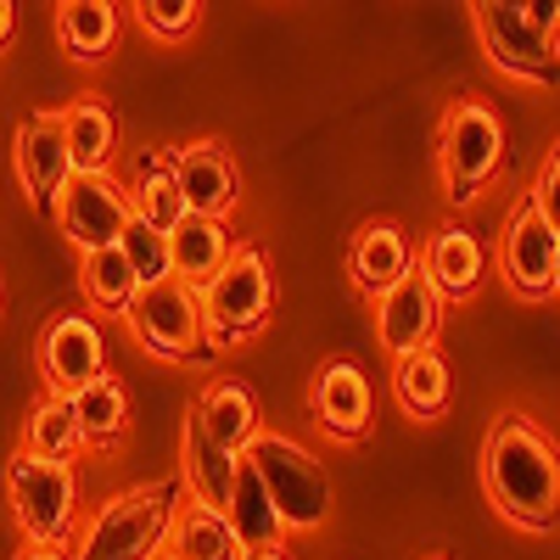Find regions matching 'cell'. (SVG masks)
<instances>
[{
  "instance_id": "10",
  "label": "cell",
  "mask_w": 560,
  "mask_h": 560,
  "mask_svg": "<svg viewBox=\"0 0 560 560\" xmlns=\"http://www.w3.org/2000/svg\"><path fill=\"white\" fill-rule=\"evenodd\" d=\"M129 219H135V202H129V185L118 174H73V185L57 202V230L79 253L118 247Z\"/></svg>"
},
{
  "instance_id": "25",
  "label": "cell",
  "mask_w": 560,
  "mask_h": 560,
  "mask_svg": "<svg viewBox=\"0 0 560 560\" xmlns=\"http://www.w3.org/2000/svg\"><path fill=\"white\" fill-rule=\"evenodd\" d=\"M57 39L73 62H102L118 39V7L113 0H68L57 7Z\"/></svg>"
},
{
  "instance_id": "24",
  "label": "cell",
  "mask_w": 560,
  "mask_h": 560,
  "mask_svg": "<svg viewBox=\"0 0 560 560\" xmlns=\"http://www.w3.org/2000/svg\"><path fill=\"white\" fill-rule=\"evenodd\" d=\"M129 202H135V219H147V224H158V230H174V224L185 219V197H179L168 147H147V152L135 158Z\"/></svg>"
},
{
  "instance_id": "29",
  "label": "cell",
  "mask_w": 560,
  "mask_h": 560,
  "mask_svg": "<svg viewBox=\"0 0 560 560\" xmlns=\"http://www.w3.org/2000/svg\"><path fill=\"white\" fill-rule=\"evenodd\" d=\"M79 448H84V432H79V415H73V404L45 393V398L28 409V427H23V454H34V459H73Z\"/></svg>"
},
{
  "instance_id": "31",
  "label": "cell",
  "mask_w": 560,
  "mask_h": 560,
  "mask_svg": "<svg viewBox=\"0 0 560 560\" xmlns=\"http://www.w3.org/2000/svg\"><path fill=\"white\" fill-rule=\"evenodd\" d=\"M135 18H140V28L158 34V39H185V34H197L202 7H197V0H140Z\"/></svg>"
},
{
  "instance_id": "22",
  "label": "cell",
  "mask_w": 560,
  "mask_h": 560,
  "mask_svg": "<svg viewBox=\"0 0 560 560\" xmlns=\"http://www.w3.org/2000/svg\"><path fill=\"white\" fill-rule=\"evenodd\" d=\"M242 555L247 549L236 544V527H230L219 510H208L197 499H179L163 560H242Z\"/></svg>"
},
{
  "instance_id": "17",
  "label": "cell",
  "mask_w": 560,
  "mask_h": 560,
  "mask_svg": "<svg viewBox=\"0 0 560 560\" xmlns=\"http://www.w3.org/2000/svg\"><path fill=\"white\" fill-rule=\"evenodd\" d=\"M420 275L438 287L443 303H465V298H477V287L488 280V247L477 230H465V224H443L432 230V242L427 253H420Z\"/></svg>"
},
{
  "instance_id": "13",
  "label": "cell",
  "mask_w": 560,
  "mask_h": 560,
  "mask_svg": "<svg viewBox=\"0 0 560 560\" xmlns=\"http://www.w3.org/2000/svg\"><path fill=\"white\" fill-rule=\"evenodd\" d=\"M438 325H443V298L427 275H420V264L398 280V287L387 298H376V342L398 359L409 353H427L438 342Z\"/></svg>"
},
{
  "instance_id": "15",
  "label": "cell",
  "mask_w": 560,
  "mask_h": 560,
  "mask_svg": "<svg viewBox=\"0 0 560 560\" xmlns=\"http://www.w3.org/2000/svg\"><path fill=\"white\" fill-rule=\"evenodd\" d=\"M555 258H560V242L555 230L533 213V202H522L504 224V247H499V269L510 280L516 298H555Z\"/></svg>"
},
{
  "instance_id": "21",
  "label": "cell",
  "mask_w": 560,
  "mask_h": 560,
  "mask_svg": "<svg viewBox=\"0 0 560 560\" xmlns=\"http://www.w3.org/2000/svg\"><path fill=\"white\" fill-rule=\"evenodd\" d=\"M62 140L73 152L79 174H113V152H118V118L102 96H79L62 107Z\"/></svg>"
},
{
  "instance_id": "7",
  "label": "cell",
  "mask_w": 560,
  "mask_h": 560,
  "mask_svg": "<svg viewBox=\"0 0 560 560\" xmlns=\"http://www.w3.org/2000/svg\"><path fill=\"white\" fill-rule=\"evenodd\" d=\"M129 331L135 342L158 359H202L208 348V319H202V292H191L185 280H158L140 287L129 303Z\"/></svg>"
},
{
  "instance_id": "6",
  "label": "cell",
  "mask_w": 560,
  "mask_h": 560,
  "mask_svg": "<svg viewBox=\"0 0 560 560\" xmlns=\"http://www.w3.org/2000/svg\"><path fill=\"white\" fill-rule=\"evenodd\" d=\"M275 308V275L258 247H236L230 264L202 287V319H208V348H242L253 342Z\"/></svg>"
},
{
  "instance_id": "32",
  "label": "cell",
  "mask_w": 560,
  "mask_h": 560,
  "mask_svg": "<svg viewBox=\"0 0 560 560\" xmlns=\"http://www.w3.org/2000/svg\"><path fill=\"white\" fill-rule=\"evenodd\" d=\"M527 202H533V213L555 230V242H560V147H555V152H549V163L538 168L533 197H527Z\"/></svg>"
},
{
  "instance_id": "35",
  "label": "cell",
  "mask_w": 560,
  "mask_h": 560,
  "mask_svg": "<svg viewBox=\"0 0 560 560\" xmlns=\"http://www.w3.org/2000/svg\"><path fill=\"white\" fill-rule=\"evenodd\" d=\"M18 560H73V555L68 549H23Z\"/></svg>"
},
{
  "instance_id": "5",
  "label": "cell",
  "mask_w": 560,
  "mask_h": 560,
  "mask_svg": "<svg viewBox=\"0 0 560 560\" xmlns=\"http://www.w3.org/2000/svg\"><path fill=\"white\" fill-rule=\"evenodd\" d=\"M242 459L258 471V482H264V493H269L287 533H319L325 527V516H331V477H325V465L303 443L264 432Z\"/></svg>"
},
{
  "instance_id": "9",
  "label": "cell",
  "mask_w": 560,
  "mask_h": 560,
  "mask_svg": "<svg viewBox=\"0 0 560 560\" xmlns=\"http://www.w3.org/2000/svg\"><path fill=\"white\" fill-rule=\"evenodd\" d=\"M34 359H39L45 393H51V398H73L90 382L107 376V337H102V325L90 314H51V319H45V331H39Z\"/></svg>"
},
{
  "instance_id": "11",
  "label": "cell",
  "mask_w": 560,
  "mask_h": 560,
  "mask_svg": "<svg viewBox=\"0 0 560 560\" xmlns=\"http://www.w3.org/2000/svg\"><path fill=\"white\" fill-rule=\"evenodd\" d=\"M12 163H18V179H23L28 202L45 219H57V202H62V191H68L73 174H79L68 140H62V113H28L23 129H18Z\"/></svg>"
},
{
  "instance_id": "20",
  "label": "cell",
  "mask_w": 560,
  "mask_h": 560,
  "mask_svg": "<svg viewBox=\"0 0 560 560\" xmlns=\"http://www.w3.org/2000/svg\"><path fill=\"white\" fill-rule=\"evenodd\" d=\"M179 482H185V499L219 510V516L230 504V488H236V459H230L191 415H185V432H179Z\"/></svg>"
},
{
  "instance_id": "23",
  "label": "cell",
  "mask_w": 560,
  "mask_h": 560,
  "mask_svg": "<svg viewBox=\"0 0 560 560\" xmlns=\"http://www.w3.org/2000/svg\"><path fill=\"white\" fill-rule=\"evenodd\" d=\"M224 522L236 527V544L253 555V549H287V527H280L275 504L258 482V471L247 459H236V488H230V504H224Z\"/></svg>"
},
{
  "instance_id": "2",
  "label": "cell",
  "mask_w": 560,
  "mask_h": 560,
  "mask_svg": "<svg viewBox=\"0 0 560 560\" xmlns=\"http://www.w3.org/2000/svg\"><path fill=\"white\" fill-rule=\"evenodd\" d=\"M185 482H140L96 504L73 533V560H163Z\"/></svg>"
},
{
  "instance_id": "8",
  "label": "cell",
  "mask_w": 560,
  "mask_h": 560,
  "mask_svg": "<svg viewBox=\"0 0 560 560\" xmlns=\"http://www.w3.org/2000/svg\"><path fill=\"white\" fill-rule=\"evenodd\" d=\"M477 12V34H482V51L499 73L510 79H527V84H555L560 79V39H549L544 28L527 23L522 0H482Z\"/></svg>"
},
{
  "instance_id": "26",
  "label": "cell",
  "mask_w": 560,
  "mask_h": 560,
  "mask_svg": "<svg viewBox=\"0 0 560 560\" xmlns=\"http://www.w3.org/2000/svg\"><path fill=\"white\" fill-rule=\"evenodd\" d=\"M393 393H398V404H404L409 420H432V415H443V409H448V393H454L448 364H443L432 348L398 359V364H393Z\"/></svg>"
},
{
  "instance_id": "4",
  "label": "cell",
  "mask_w": 560,
  "mask_h": 560,
  "mask_svg": "<svg viewBox=\"0 0 560 560\" xmlns=\"http://www.w3.org/2000/svg\"><path fill=\"white\" fill-rule=\"evenodd\" d=\"M504 163V118L477 102V96H454L438 129V168H443V197L454 208L477 202L488 191V179Z\"/></svg>"
},
{
  "instance_id": "14",
  "label": "cell",
  "mask_w": 560,
  "mask_h": 560,
  "mask_svg": "<svg viewBox=\"0 0 560 560\" xmlns=\"http://www.w3.org/2000/svg\"><path fill=\"white\" fill-rule=\"evenodd\" d=\"M174 179H179V197L185 213H202V219H230L242 202V168L230 158L224 140H191V147H168Z\"/></svg>"
},
{
  "instance_id": "16",
  "label": "cell",
  "mask_w": 560,
  "mask_h": 560,
  "mask_svg": "<svg viewBox=\"0 0 560 560\" xmlns=\"http://www.w3.org/2000/svg\"><path fill=\"white\" fill-rule=\"evenodd\" d=\"M415 264L420 258L404 236V224H393V219H364L353 230V242H348V275H353V287L364 298H387Z\"/></svg>"
},
{
  "instance_id": "34",
  "label": "cell",
  "mask_w": 560,
  "mask_h": 560,
  "mask_svg": "<svg viewBox=\"0 0 560 560\" xmlns=\"http://www.w3.org/2000/svg\"><path fill=\"white\" fill-rule=\"evenodd\" d=\"M12 28H18V7H12V0H0V45L12 39Z\"/></svg>"
},
{
  "instance_id": "27",
  "label": "cell",
  "mask_w": 560,
  "mask_h": 560,
  "mask_svg": "<svg viewBox=\"0 0 560 560\" xmlns=\"http://www.w3.org/2000/svg\"><path fill=\"white\" fill-rule=\"evenodd\" d=\"M73 415H79V432H84V448H113L124 432H129V393L118 376H102L90 382L84 393L68 398Z\"/></svg>"
},
{
  "instance_id": "1",
  "label": "cell",
  "mask_w": 560,
  "mask_h": 560,
  "mask_svg": "<svg viewBox=\"0 0 560 560\" xmlns=\"http://www.w3.org/2000/svg\"><path fill=\"white\" fill-rule=\"evenodd\" d=\"M482 482L504 522L549 533L560 522V443L527 415H499L482 438Z\"/></svg>"
},
{
  "instance_id": "3",
  "label": "cell",
  "mask_w": 560,
  "mask_h": 560,
  "mask_svg": "<svg viewBox=\"0 0 560 560\" xmlns=\"http://www.w3.org/2000/svg\"><path fill=\"white\" fill-rule=\"evenodd\" d=\"M7 499L28 538V549H62L79 533V471L73 459H34L12 454L7 465Z\"/></svg>"
},
{
  "instance_id": "18",
  "label": "cell",
  "mask_w": 560,
  "mask_h": 560,
  "mask_svg": "<svg viewBox=\"0 0 560 560\" xmlns=\"http://www.w3.org/2000/svg\"><path fill=\"white\" fill-rule=\"evenodd\" d=\"M191 420H197V427H202L230 459H242V454L264 438V427H258V398H253V387L236 382V376L208 382L202 398H197V409H191Z\"/></svg>"
},
{
  "instance_id": "37",
  "label": "cell",
  "mask_w": 560,
  "mask_h": 560,
  "mask_svg": "<svg viewBox=\"0 0 560 560\" xmlns=\"http://www.w3.org/2000/svg\"><path fill=\"white\" fill-rule=\"evenodd\" d=\"M555 298H560V258H555Z\"/></svg>"
},
{
  "instance_id": "12",
  "label": "cell",
  "mask_w": 560,
  "mask_h": 560,
  "mask_svg": "<svg viewBox=\"0 0 560 560\" xmlns=\"http://www.w3.org/2000/svg\"><path fill=\"white\" fill-rule=\"evenodd\" d=\"M308 415L319 420L325 438L337 443H359L376 427V393H370V376L353 359H325L308 376Z\"/></svg>"
},
{
  "instance_id": "19",
  "label": "cell",
  "mask_w": 560,
  "mask_h": 560,
  "mask_svg": "<svg viewBox=\"0 0 560 560\" xmlns=\"http://www.w3.org/2000/svg\"><path fill=\"white\" fill-rule=\"evenodd\" d=\"M236 253V236H230L224 219H202V213H185L168 230V258H174V280H185L191 292H202L208 280L230 264Z\"/></svg>"
},
{
  "instance_id": "30",
  "label": "cell",
  "mask_w": 560,
  "mask_h": 560,
  "mask_svg": "<svg viewBox=\"0 0 560 560\" xmlns=\"http://www.w3.org/2000/svg\"><path fill=\"white\" fill-rule=\"evenodd\" d=\"M118 253L129 258L140 287H158V280H174V258H168V230L147 224V219H129V230L118 236Z\"/></svg>"
},
{
  "instance_id": "28",
  "label": "cell",
  "mask_w": 560,
  "mask_h": 560,
  "mask_svg": "<svg viewBox=\"0 0 560 560\" xmlns=\"http://www.w3.org/2000/svg\"><path fill=\"white\" fill-rule=\"evenodd\" d=\"M79 287H84V303L102 308V314H129L140 280L129 269V258L118 247H102V253H79Z\"/></svg>"
},
{
  "instance_id": "33",
  "label": "cell",
  "mask_w": 560,
  "mask_h": 560,
  "mask_svg": "<svg viewBox=\"0 0 560 560\" xmlns=\"http://www.w3.org/2000/svg\"><path fill=\"white\" fill-rule=\"evenodd\" d=\"M522 12L533 28H544L549 39H560V0H522Z\"/></svg>"
},
{
  "instance_id": "36",
  "label": "cell",
  "mask_w": 560,
  "mask_h": 560,
  "mask_svg": "<svg viewBox=\"0 0 560 560\" xmlns=\"http://www.w3.org/2000/svg\"><path fill=\"white\" fill-rule=\"evenodd\" d=\"M242 560H292L287 549H253V555H242Z\"/></svg>"
}]
</instances>
